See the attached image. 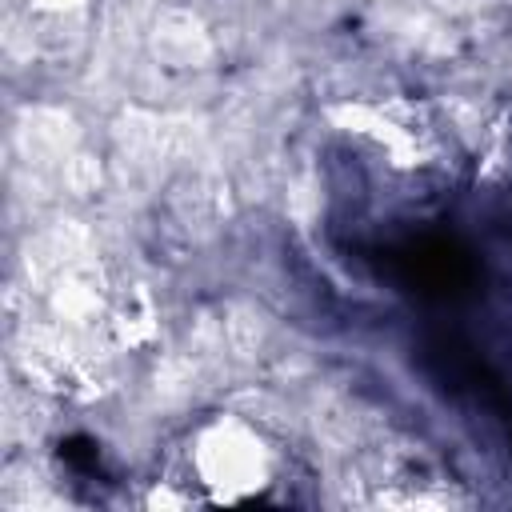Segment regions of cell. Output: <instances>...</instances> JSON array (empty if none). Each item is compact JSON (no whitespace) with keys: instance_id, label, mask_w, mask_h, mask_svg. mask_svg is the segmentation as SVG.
Masks as SVG:
<instances>
[{"instance_id":"6da1fadb","label":"cell","mask_w":512,"mask_h":512,"mask_svg":"<svg viewBox=\"0 0 512 512\" xmlns=\"http://www.w3.org/2000/svg\"><path fill=\"white\" fill-rule=\"evenodd\" d=\"M376 268L404 292L424 304H464L480 292V264L460 236L448 232H420L376 248Z\"/></svg>"},{"instance_id":"7a4b0ae2","label":"cell","mask_w":512,"mask_h":512,"mask_svg":"<svg viewBox=\"0 0 512 512\" xmlns=\"http://www.w3.org/2000/svg\"><path fill=\"white\" fill-rule=\"evenodd\" d=\"M424 364L428 372L456 396H468L472 404H480L484 412H492L508 436H512V392L508 384L496 376V368L456 332H432L424 340Z\"/></svg>"},{"instance_id":"3957f363","label":"cell","mask_w":512,"mask_h":512,"mask_svg":"<svg viewBox=\"0 0 512 512\" xmlns=\"http://www.w3.org/2000/svg\"><path fill=\"white\" fill-rule=\"evenodd\" d=\"M60 460L72 464L76 472H96L100 468V448L88 436H68V440H60Z\"/></svg>"}]
</instances>
